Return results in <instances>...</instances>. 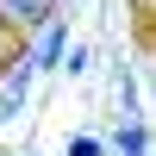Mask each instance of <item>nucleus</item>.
<instances>
[{
  "label": "nucleus",
  "mask_w": 156,
  "mask_h": 156,
  "mask_svg": "<svg viewBox=\"0 0 156 156\" xmlns=\"http://www.w3.org/2000/svg\"><path fill=\"white\" fill-rule=\"evenodd\" d=\"M0 19H19V25H44V19H50V0H0Z\"/></svg>",
  "instance_id": "nucleus-3"
},
{
  "label": "nucleus",
  "mask_w": 156,
  "mask_h": 156,
  "mask_svg": "<svg viewBox=\"0 0 156 156\" xmlns=\"http://www.w3.org/2000/svg\"><path fill=\"white\" fill-rule=\"evenodd\" d=\"M150 12H156V0H150Z\"/></svg>",
  "instance_id": "nucleus-7"
},
{
  "label": "nucleus",
  "mask_w": 156,
  "mask_h": 156,
  "mask_svg": "<svg viewBox=\"0 0 156 156\" xmlns=\"http://www.w3.org/2000/svg\"><path fill=\"white\" fill-rule=\"evenodd\" d=\"M69 156H100V137H75V144H69Z\"/></svg>",
  "instance_id": "nucleus-5"
},
{
  "label": "nucleus",
  "mask_w": 156,
  "mask_h": 156,
  "mask_svg": "<svg viewBox=\"0 0 156 156\" xmlns=\"http://www.w3.org/2000/svg\"><path fill=\"white\" fill-rule=\"evenodd\" d=\"M144 150H150L144 125H119V156H144Z\"/></svg>",
  "instance_id": "nucleus-4"
},
{
  "label": "nucleus",
  "mask_w": 156,
  "mask_h": 156,
  "mask_svg": "<svg viewBox=\"0 0 156 156\" xmlns=\"http://www.w3.org/2000/svg\"><path fill=\"white\" fill-rule=\"evenodd\" d=\"M31 56H19V69L6 75V94H0V119H12V112H19V100H25V87H31Z\"/></svg>",
  "instance_id": "nucleus-1"
},
{
  "label": "nucleus",
  "mask_w": 156,
  "mask_h": 156,
  "mask_svg": "<svg viewBox=\"0 0 156 156\" xmlns=\"http://www.w3.org/2000/svg\"><path fill=\"white\" fill-rule=\"evenodd\" d=\"M0 44H6V31H0Z\"/></svg>",
  "instance_id": "nucleus-6"
},
{
  "label": "nucleus",
  "mask_w": 156,
  "mask_h": 156,
  "mask_svg": "<svg viewBox=\"0 0 156 156\" xmlns=\"http://www.w3.org/2000/svg\"><path fill=\"white\" fill-rule=\"evenodd\" d=\"M50 62H69L62 25H44V37H37V50H31V69H50Z\"/></svg>",
  "instance_id": "nucleus-2"
}]
</instances>
